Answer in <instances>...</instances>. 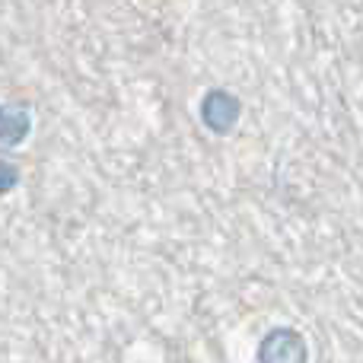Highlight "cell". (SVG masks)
<instances>
[{
    "label": "cell",
    "mask_w": 363,
    "mask_h": 363,
    "mask_svg": "<svg viewBox=\"0 0 363 363\" xmlns=\"http://www.w3.org/2000/svg\"><path fill=\"white\" fill-rule=\"evenodd\" d=\"M198 115L207 131L217 134V138H226V134L236 131L239 118H242V99L230 89H207L198 106Z\"/></svg>",
    "instance_id": "cell-1"
},
{
    "label": "cell",
    "mask_w": 363,
    "mask_h": 363,
    "mask_svg": "<svg viewBox=\"0 0 363 363\" xmlns=\"http://www.w3.org/2000/svg\"><path fill=\"white\" fill-rule=\"evenodd\" d=\"M258 363H309V345L303 332L277 325L258 345Z\"/></svg>",
    "instance_id": "cell-2"
},
{
    "label": "cell",
    "mask_w": 363,
    "mask_h": 363,
    "mask_svg": "<svg viewBox=\"0 0 363 363\" xmlns=\"http://www.w3.org/2000/svg\"><path fill=\"white\" fill-rule=\"evenodd\" d=\"M32 131V115L26 108L0 106V147H19Z\"/></svg>",
    "instance_id": "cell-3"
},
{
    "label": "cell",
    "mask_w": 363,
    "mask_h": 363,
    "mask_svg": "<svg viewBox=\"0 0 363 363\" xmlns=\"http://www.w3.org/2000/svg\"><path fill=\"white\" fill-rule=\"evenodd\" d=\"M16 182H19V169L13 163H6V160H0V198L16 188Z\"/></svg>",
    "instance_id": "cell-4"
}]
</instances>
